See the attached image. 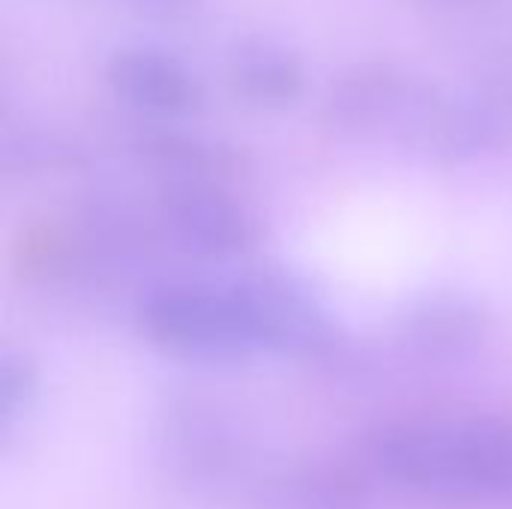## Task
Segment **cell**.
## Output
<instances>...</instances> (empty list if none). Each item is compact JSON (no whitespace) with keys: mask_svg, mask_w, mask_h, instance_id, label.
Returning a JSON list of instances; mask_svg holds the SVG:
<instances>
[{"mask_svg":"<svg viewBox=\"0 0 512 509\" xmlns=\"http://www.w3.org/2000/svg\"><path fill=\"white\" fill-rule=\"evenodd\" d=\"M381 465L393 477L429 492H512V429L501 423L402 429L384 438Z\"/></svg>","mask_w":512,"mask_h":509,"instance_id":"1","label":"cell"},{"mask_svg":"<svg viewBox=\"0 0 512 509\" xmlns=\"http://www.w3.org/2000/svg\"><path fill=\"white\" fill-rule=\"evenodd\" d=\"M147 324L162 342L207 354L246 351L276 336L270 309L258 300L198 288L156 297L147 309Z\"/></svg>","mask_w":512,"mask_h":509,"instance_id":"2","label":"cell"},{"mask_svg":"<svg viewBox=\"0 0 512 509\" xmlns=\"http://www.w3.org/2000/svg\"><path fill=\"white\" fill-rule=\"evenodd\" d=\"M123 3L138 9L141 15H156V18H183L198 6V0H123Z\"/></svg>","mask_w":512,"mask_h":509,"instance_id":"6","label":"cell"},{"mask_svg":"<svg viewBox=\"0 0 512 509\" xmlns=\"http://www.w3.org/2000/svg\"><path fill=\"white\" fill-rule=\"evenodd\" d=\"M225 69L237 93L261 105H285L294 102L303 90L306 72L297 51L264 33L237 36L228 45Z\"/></svg>","mask_w":512,"mask_h":509,"instance_id":"4","label":"cell"},{"mask_svg":"<svg viewBox=\"0 0 512 509\" xmlns=\"http://www.w3.org/2000/svg\"><path fill=\"white\" fill-rule=\"evenodd\" d=\"M168 210L177 228L204 252H228L243 240V216L210 189L180 186L168 195Z\"/></svg>","mask_w":512,"mask_h":509,"instance_id":"5","label":"cell"},{"mask_svg":"<svg viewBox=\"0 0 512 509\" xmlns=\"http://www.w3.org/2000/svg\"><path fill=\"white\" fill-rule=\"evenodd\" d=\"M111 90L150 114H180L198 102V81L168 48L150 42L117 45L105 63Z\"/></svg>","mask_w":512,"mask_h":509,"instance_id":"3","label":"cell"}]
</instances>
